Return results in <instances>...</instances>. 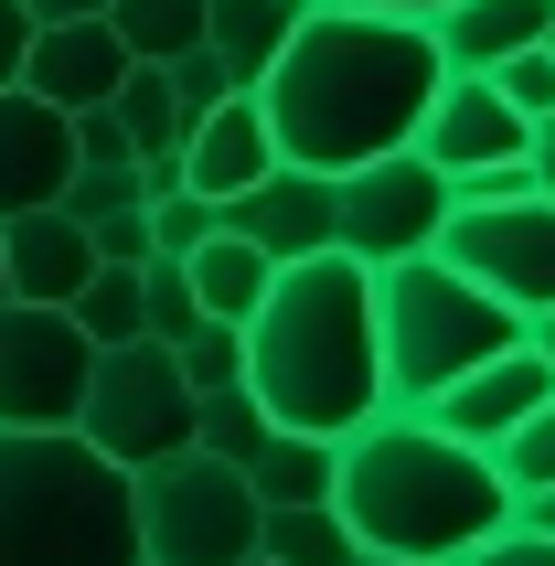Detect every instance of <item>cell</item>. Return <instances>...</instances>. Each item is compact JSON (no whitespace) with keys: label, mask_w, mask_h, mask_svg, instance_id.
<instances>
[{"label":"cell","mask_w":555,"mask_h":566,"mask_svg":"<svg viewBox=\"0 0 555 566\" xmlns=\"http://www.w3.org/2000/svg\"><path fill=\"white\" fill-rule=\"evenodd\" d=\"M545 22H555V0H449V11L428 22V43H438L449 75H492L502 54L545 43Z\"/></svg>","instance_id":"cell-18"},{"label":"cell","mask_w":555,"mask_h":566,"mask_svg":"<svg viewBox=\"0 0 555 566\" xmlns=\"http://www.w3.org/2000/svg\"><path fill=\"white\" fill-rule=\"evenodd\" d=\"M22 54H32V11L0 0V86H22Z\"/></svg>","instance_id":"cell-35"},{"label":"cell","mask_w":555,"mask_h":566,"mask_svg":"<svg viewBox=\"0 0 555 566\" xmlns=\"http://www.w3.org/2000/svg\"><path fill=\"white\" fill-rule=\"evenodd\" d=\"M75 439H86L96 460H118V471H150V460L192 449V385H182V364H171L160 343L96 353L86 407H75Z\"/></svg>","instance_id":"cell-7"},{"label":"cell","mask_w":555,"mask_h":566,"mask_svg":"<svg viewBox=\"0 0 555 566\" xmlns=\"http://www.w3.org/2000/svg\"><path fill=\"white\" fill-rule=\"evenodd\" d=\"M182 279H192V311H203V321H247L256 300H268V279H278V268L247 247V235H224V224H214V235L182 256Z\"/></svg>","instance_id":"cell-21"},{"label":"cell","mask_w":555,"mask_h":566,"mask_svg":"<svg viewBox=\"0 0 555 566\" xmlns=\"http://www.w3.org/2000/svg\"><path fill=\"white\" fill-rule=\"evenodd\" d=\"M0 566H139L128 471L75 428H0Z\"/></svg>","instance_id":"cell-4"},{"label":"cell","mask_w":555,"mask_h":566,"mask_svg":"<svg viewBox=\"0 0 555 566\" xmlns=\"http://www.w3.org/2000/svg\"><path fill=\"white\" fill-rule=\"evenodd\" d=\"M332 471H342V449L332 439H300V428H268L247 460V492L256 513H289V503H332Z\"/></svg>","instance_id":"cell-20"},{"label":"cell","mask_w":555,"mask_h":566,"mask_svg":"<svg viewBox=\"0 0 555 566\" xmlns=\"http://www.w3.org/2000/svg\"><path fill=\"white\" fill-rule=\"evenodd\" d=\"M513 524H524V535H555V481H545V492H524V503H513Z\"/></svg>","instance_id":"cell-39"},{"label":"cell","mask_w":555,"mask_h":566,"mask_svg":"<svg viewBox=\"0 0 555 566\" xmlns=\"http://www.w3.org/2000/svg\"><path fill=\"white\" fill-rule=\"evenodd\" d=\"M203 235H214V203L203 192H160L150 203V256H192Z\"/></svg>","instance_id":"cell-32"},{"label":"cell","mask_w":555,"mask_h":566,"mask_svg":"<svg viewBox=\"0 0 555 566\" xmlns=\"http://www.w3.org/2000/svg\"><path fill=\"white\" fill-rule=\"evenodd\" d=\"M107 118L128 128V150H139V160H171V150H182V128H192L160 64H128V75H118V96H107Z\"/></svg>","instance_id":"cell-22"},{"label":"cell","mask_w":555,"mask_h":566,"mask_svg":"<svg viewBox=\"0 0 555 566\" xmlns=\"http://www.w3.org/2000/svg\"><path fill=\"white\" fill-rule=\"evenodd\" d=\"M96 375V343L64 311L0 300V428H75Z\"/></svg>","instance_id":"cell-10"},{"label":"cell","mask_w":555,"mask_h":566,"mask_svg":"<svg viewBox=\"0 0 555 566\" xmlns=\"http://www.w3.org/2000/svg\"><path fill=\"white\" fill-rule=\"evenodd\" d=\"M449 64H438L428 22H396V11H321L310 0L289 54L256 75V118H268V150L289 171H364L385 150H417Z\"/></svg>","instance_id":"cell-1"},{"label":"cell","mask_w":555,"mask_h":566,"mask_svg":"<svg viewBox=\"0 0 555 566\" xmlns=\"http://www.w3.org/2000/svg\"><path fill=\"white\" fill-rule=\"evenodd\" d=\"M268 118H256V96H224V107H203V118L182 128V192H203V203H235L247 182H268Z\"/></svg>","instance_id":"cell-17"},{"label":"cell","mask_w":555,"mask_h":566,"mask_svg":"<svg viewBox=\"0 0 555 566\" xmlns=\"http://www.w3.org/2000/svg\"><path fill=\"white\" fill-rule=\"evenodd\" d=\"M247 396L268 407V428L300 439H353L385 417V343H374V268L353 256H300L278 268L268 300L247 321Z\"/></svg>","instance_id":"cell-2"},{"label":"cell","mask_w":555,"mask_h":566,"mask_svg":"<svg viewBox=\"0 0 555 566\" xmlns=\"http://www.w3.org/2000/svg\"><path fill=\"white\" fill-rule=\"evenodd\" d=\"M192 321H203V311H192L182 256H150V268H139V343H160V353H171V343L192 332Z\"/></svg>","instance_id":"cell-29"},{"label":"cell","mask_w":555,"mask_h":566,"mask_svg":"<svg viewBox=\"0 0 555 566\" xmlns=\"http://www.w3.org/2000/svg\"><path fill=\"white\" fill-rule=\"evenodd\" d=\"M321 11H396V22H438L449 0H321Z\"/></svg>","instance_id":"cell-38"},{"label":"cell","mask_w":555,"mask_h":566,"mask_svg":"<svg viewBox=\"0 0 555 566\" xmlns=\"http://www.w3.org/2000/svg\"><path fill=\"white\" fill-rule=\"evenodd\" d=\"M545 54H555V22H545Z\"/></svg>","instance_id":"cell-42"},{"label":"cell","mask_w":555,"mask_h":566,"mask_svg":"<svg viewBox=\"0 0 555 566\" xmlns=\"http://www.w3.org/2000/svg\"><path fill=\"white\" fill-rule=\"evenodd\" d=\"M224 235H247L268 268H300V256H332V182L321 171H289L268 160V182H247L235 203H214Z\"/></svg>","instance_id":"cell-12"},{"label":"cell","mask_w":555,"mask_h":566,"mask_svg":"<svg viewBox=\"0 0 555 566\" xmlns=\"http://www.w3.org/2000/svg\"><path fill=\"white\" fill-rule=\"evenodd\" d=\"M107 32L128 43V64H171L203 43V0H107Z\"/></svg>","instance_id":"cell-24"},{"label":"cell","mask_w":555,"mask_h":566,"mask_svg":"<svg viewBox=\"0 0 555 566\" xmlns=\"http://www.w3.org/2000/svg\"><path fill=\"white\" fill-rule=\"evenodd\" d=\"M481 460L502 471V492H513V503H524V492H545V481H555V396H545V407H534L502 449H481Z\"/></svg>","instance_id":"cell-30"},{"label":"cell","mask_w":555,"mask_h":566,"mask_svg":"<svg viewBox=\"0 0 555 566\" xmlns=\"http://www.w3.org/2000/svg\"><path fill=\"white\" fill-rule=\"evenodd\" d=\"M256 439H268V407H256L247 385H224V396H192V449H203V460H235V471H247Z\"/></svg>","instance_id":"cell-26"},{"label":"cell","mask_w":555,"mask_h":566,"mask_svg":"<svg viewBox=\"0 0 555 566\" xmlns=\"http://www.w3.org/2000/svg\"><path fill=\"white\" fill-rule=\"evenodd\" d=\"M524 182H534V192H545V203H555V118H545V128H534V139H524Z\"/></svg>","instance_id":"cell-36"},{"label":"cell","mask_w":555,"mask_h":566,"mask_svg":"<svg viewBox=\"0 0 555 566\" xmlns=\"http://www.w3.org/2000/svg\"><path fill=\"white\" fill-rule=\"evenodd\" d=\"M332 513L364 556H406V566H449L470 545H492L513 524V492L481 449L438 439L417 407H385L374 428L342 439V471H332Z\"/></svg>","instance_id":"cell-3"},{"label":"cell","mask_w":555,"mask_h":566,"mask_svg":"<svg viewBox=\"0 0 555 566\" xmlns=\"http://www.w3.org/2000/svg\"><path fill=\"white\" fill-rule=\"evenodd\" d=\"M128 75V43L107 22H43L22 54V96H43V107H64V118H86V107H107Z\"/></svg>","instance_id":"cell-15"},{"label":"cell","mask_w":555,"mask_h":566,"mask_svg":"<svg viewBox=\"0 0 555 566\" xmlns=\"http://www.w3.org/2000/svg\"><path fill=\"white\" fill-rule=\"evenodd\" d=\"M374 343H385V407H428L438 385H460L470 364L524 343V321L502 311L492 289H470L438 256L374 268Z\"/></svg>","instance_id":"cell-5"},{"label":"cell","mask_w":555,"mask_h":566,"mask_svg":"<svg viewBox=\"0 0 555 566\" xmlns=\"http://www.w3.org/2000/svg\"><path fill=\"white\" fill-rule=\"evenodd\" d=\"M0 279H11V300H32V311H64L75 289L96 279V247H86V224L75 214H11L0 224Z\"/></svg>","instance_id":"cell-16"},{"label":"cell","mask_w":555,"mask_h":566,"mask_svg":"<svg viewBox=\"0 0 555 566\" xmlns=\"http://www.w3.org/2000/svg\"><path fill=\"white\" fill-rule=\"evenodd\" d=\"M449 566H555V535H524V524H502L492 545H470V556H449Z\"/></svg>","instance_id":"cell-34"},{"label":"cell","mask_w":555,"mask_h":566,"mask_svg":"<svg viewBox=\"0 0 555 566\" xmlns=\"http://www.w3.org/2000/svg\"><path fill=\"white\" fill-rule=\"evenodd\" d=\"M128 513H139V566H247L256 556V492L235 460L171 449L150 471H128Z\"/></svg>","instance_id":"cell-6"},{"label":"cell","mask_w":555,"mask_h":566,"mask_svg":"<svg viewBox=\"0 0 555 566\" xmlns=\"http://www.w3.org/2000/svg\"><path fill=\"white\" fill-rule=\"evenodd\" d=\"M524 139H534V128L492 96V75H449V86H438V107H428V128H417V150H428L449 182H470V171H502V160H524Z\"/></svg>","instance_id":"cell-14"},{"label":"cell","mask_w":555,"mask_h":566,"mask_svg":"<svg viewBox=\"0 0 555 566\" xmlns=\"http://www.w3.org/2000/svg\"><path fill=\"white\" fill-rule=\"evenodd\" d=\"M545 396H555V375L534 364V343H513V353H492V364H470L460 385H438L417 417H428L438 439H460V449H502Z\"/></svg>","instance_id":"cell-11"},{"label":"cell","mask_w":555,"mask_h":566,"mask_svg":"<svg viewBox=\"0 0 555 566\" xmlns=\"http://www.w3.org/2000/svg\"><path fill=\"white\" fill-rule=\"evenodd\" d=\"M353 566H406V556H364V545H353Z\"/></svg>","instance_id":"cell-41"},{"label":"cell","mask_w":555,"mask_h":566,"mask_svg":"<svg viewBox=\"0 0 555 566\" xmlns=\"http://www.w3.org/2000/svg\"><path fill=\"white\" fill-rule=\"evenodd\" d=\"M0 300H11V279H0Z\"/></svg>","instance_id":"cell-43"},{"label":"cell","mask_w":555,"mask_h":566,"mask_svg":"<svg viewBox=\"0 0 555 566\" xmlns=\"http://www.w3.org/2000/svg\"><path fill=\"white\" fill-rule=\"evenodd\" d=\"M22 11H32V32L43 22H107V0H22Z\"/></svg>","instance_id":"cell-37"},{"label":"cell","mask_w":555,"mask_h":566,"mask_svg":"<svg viewBox=\"0 0 555 566\" xmlns=\"http://www.w3.org/2000/svg\"><path fill=\"white\" fill-rule=\"evenodd\" d=\"M64 321L86 332L96 353H118V343H139V268H96L75 300H64Z\"/></svg>","instance_id":"cell-25"},{"label":"cell","mask_w":555,"mask_h":566,"mask_svg":"<svg viewBox=\"0 0 555 566\" xmlns=\"http://www.w3.org/2000/svg\"><path fill=\"white\" fill-rule=\"evenodd\" d=\"M64 182H75V118L22 96V86H0V224L43 214Z\"/></svg>","instance_id":"cell-13"},{"label":"cell","mask_w":555,"mask_h":566,"mask_svg":"<svg viewBox=\"0 0 555 566\" xmlns=\"http://www.w3.org/2000/svg\"><path fill=\"white\" fill-rule=\"evenodd\" d=\"M492 96H502V107H513L524 128H545V118H555V54H545V43L502 54V64H492Z\"/></svg>","instance_id":"cell-31"},{"label":"cell","mask_w":555,"mask_h":566,"mask_svg":"<svg viewBox=\"0 0 555 566\" xmlns=\"http://www.w3.org/2000/svg\"><path fill=\"white\" fill-rule=\"evenodd\" d=\"M247 566H268V556H247Z\"/></svg>","instance_id":"cell-44"},{"label":"cell","mask_w":555,"mask_h":566,"mask_svg":"<svg viewBox=\"0 0 555 566\" xmlns=\"http://www.w3.org/2000/svg\"><path fill=\"white\" fill-rule=\"evenodd\" d=\"M438 224H449V171L428 150H385V160H364V171L332 182V256H353V268L428 256Z\"/></svg>","instance_id":"cell-8"},{"label":"cell","mask_w":555,"mask_h":566,"mask_svg":"<svg viewBox=\"0 0 555 566\" xmlns=\"http://www.w3.org/2000/svg\"><path fill=\"white\" fill-rule=\"evenodd\" d=\"M54 214H75V224H107V214H150V192H139V160H75V182L54 192Z\"/></svg>","instance_id":"cell-27"},{"label":"cell","mask_w":555,"mask_h":566,"mask_svg":"<svg viewBox=\"0 0 555 566\" xmlns=\"http://www.w3.org/2000/svg\"><path fill=\"white\" fill-rule=\"evenodd\" d=\"M256 556L268 566H353V535H342L332 503H289V513H256Z\"/></svg>","instance_id":"cell-23"},{"label":"cell","mask_w":555,"mask_h":566,"mask_svg":"<svg viewBox=\"0 0 555 566\" xmlns=\"http://www.w3.org/2000/svg\"><path fill=\"white\" fill-rule=\"evenodd\" d=\"M524 343H534V364L555 375V311H534V321H524Z\"/></svg>","instance_id":"cell-40"},{"label":"cell","mask_w":555,"mask_h":566,"mask_svg":"<svg viewBox=\"0 0 555 566\" xmlns=\"http://www.w3.org/2000/svg\"><path fill=\"white\" fill-rule=\"evenodd\" d=\"M171 364H182L192 396H224V385H247V332L235 321H192L182 343H171Z\"/></svg>","instance_id":"cell-28"},{"label":"cell","mask_w":555,"mask_h":566,"mask_svg":"<svg viewBox=\"0 0 555 566\" xmlns=\"http://www.w3.org/2000/svg\"><path fill=\"white\" fill-rule=\"evenodd\" d=\"M300 11H310V0H203V54L224 64V86H235V96H256V75L289 54Z\"/></svg>","instance_id":"cell-19"},{"label":"cell","mask_w":555,"mask_h":566,"mask_svg":"<svg viewBox=\"0 0 555 566\" xmlns=\"http://www.w3.org/2000/svg\"><path fill=\"white\" fill-rule=\"evenodd\" d=\"M160 75H171V96H182V118H203V107H224V96H235V86H224V64L203 54V43H192V54H171Z\"/></svg>","instance_id":"cell-33"},{"label":"cell","mask_w":555,"mask_h":566,"mask_svg":"<svg viewBox=\"0 0 555 566\" xmlns=\"http://www.w3.org/2000/svg\"><path fill=\"white\" fill-rule=\"evenodd\" d=\"M438 268H460L470 289H492L513 321L555 311V203L524 192V203H449L438 224Z\"/></svg>","instance_id":"cell-9"}]
</instances>
